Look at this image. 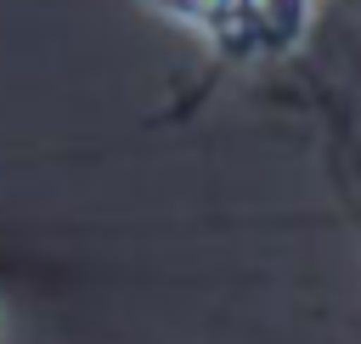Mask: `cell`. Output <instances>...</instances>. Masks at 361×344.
<instances>
[{"instance_id":"6da1fadb","label":"cell","mask_w":361,"mask_h":344,"mask_svg":"<svg viewBox=\"0 0 361 344\" xmlns=\"http://www.w3.org/2000/svg\"><path fill=\"white\" fill-rule=\"evenodd\" d=\"M147 11L197 39L209 56L259 68L305 45L322 0H147Z\"/></svg>"}]
</instances>
